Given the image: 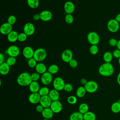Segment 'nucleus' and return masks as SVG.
<instances>
[{"label": "nucleus", "mask_w": 120, "mask_h": 120, "mask_svg": "<svg viewBox=\"0 0 120 120\" xmlns=\"http://www.w3.org/2000/svg\"><path fill=\"white\" fill-rule=\"evenodd\" d=\"M98 71L101 75L109 77L112 75L114 71V68L111 63L105 62L100 66Z\"/></svg>", "instance_id": "obj_1"}, {"label": "nucleus", "mask_w": 120, "mask_h": 120, "mask_svg": "<svg viewBox=\"0 0 120 120\" xmlns=\"http://www.w3.org/2000/svg\"><path fill=\"white\" fill-rule=\"evenodd\" d=\"M17 83L21 86H29L32 82L31 75L28 72H24L21 73L16 79Z\"/></svg>", "instance_id": "obj_2"}, {"label": "nucleus", "mask_w": 120, "mask_h": 120, "mask_svg": "<svg viewBox=\"0 0 120 120\" xmlns=\"http://www.w3.org/2000/svg\"><path fill=\"white\" fill-rule=\"evenodd\" d=\"M47 56L46 51L43 48H38L34 51L33 58L39 62L45 59Z\"/></svg>", "instance_id": "obj_3"}, {"label": "nucleus", "mask_w": 120, "mask_h": 120, "mask_svg": "<svg viewBox=\"0 0 120 120\" xmlns=\"http://www.w3.org/2000/svg\"><path fill=\"white\" fill-rule=\"evenodd\" d=\"M88 41L91 45H97L100 41L99 35L95 31H90L87 36Z\"/></svg>", "instance_id": "obj_4"}, {"label": "nucleus", "mask_w": 120, "mask_h": 120, "mask_svg": "<svg viewBox=\"0 0 120 120\" xmlns=\"http://www.w3.org/2000/svg\"><path fill=\"white\" fill-rule=\"evenodd\" d=\"M107 28L110 32L115 33L120 29V23L115 19H111L107 23Z\"/></svg>", "instance_id": "obj_5"}, {"label": "nucleus", "mask_w": 120, "mask_h": 120, "mask_svg": "<svg viewBox=\"0 0 120 120\" xmlns=\"http://www.w3.org/2000/svg\"><path fill=\"white\" fill-rule=\"evenodd\" d=\"M87 92L93 93L97 91L98 88V83L94 81H88L86 84L84 86Z\"/></svg>", "instance_id": "obj_6"}, {"label": "nucleus", "mask_w": 120, "mask_h": 120, "mask_svg": "<svg viewBox=\"0 0 120 120\" xmlns=\"http://www.w3.org/2000/svg\"><path fill=\"white\" fill-rule=\"evenodd\" d=\"M65 82L63 78L60 77H57L54 79L52 82L53 86L54 89L58 91H61L64 90L65 85Z\"/></svg>", "instance_id": "obj_7"}, {"label": "nucleus", "mask_w": 120, "mask_h": 120, "mask_svg": "<svg viewBox=\"0 0 120 120\" xmlns=\"http://www.w3.org/2000/svg\"><path fill=\"white\" fill-rule=\"evenodd\" d=\"M6 52L9 56L14 57L15 58L17 57L20 53V49L15 45H11L9 46L7 49Z\"/></svg>", "instance_id": "obj_8"}, {"label": "nucleus", "mask_w": 120, "mask_h": 120, "mask_svg": "<svg viewBox=\"0 0 120 120\" xmlns=\"http://www.w3.org/2000/svg\"><path fill=\"white\" fill-rule=\"evenodd\" d=\"M52 75L49 72L46 71L41 75V82L45 85H48L52 83Z\"/></svg>", "instance_id": "obj_9"}, {"label": "nucleus", "mask_w": 120, "mask_h": 120, "mask_svg": "<svg viewBox=\"0 0 120 120\" xmlns=\"http://www.w3.org/2000/svg\"><path fill=\"white\" fill-rule=\"evenodd\" d=\"M73 54L71 50L70 49H65L64 50L61 55V58L63 61L65 63H69V61L73 59Z\"/></svg>", "instance_id": "obj_10"}, {"label": "nucleus", "mask_w": 120, "mask_h": 120, "mask_svg": "<svg viewBox=\"0 0 120 120\" xmlns=\"http://www.w3.org/2000/svg\"><path fill=\"white\" fill-rule=\"evenodd\" d=\"M23 32L28 36L32 35L35 31V27L31 22H27L23 26Z\"/></svg>", "instance_id": "obj_11"}, {"label": "nucleus", "mask_w": 120, "mask_h": 120, "mask_svg": "<svg viewBox=\"0 0 120 120\" xmlns=\"http://www.w3.org/2000/svg\"><path fill=\"white\" fill-rule=\"evenodd\" d=\"M54 113L60 112L62 109V105L59 100L52 101L50 107Z\"/></svg>", "instance_id": "obj_12"}, {"label": "nucleus", "mask_w": 120, "mask_h": 120, "mask_svg": "<svg viewBox=\"0 0 120 120\" xmlns=\"http://www.w3.org/2000/svg\"><path fill=\"white\" fill-rule=\"evenodd\" d=\"M34 53L33 49L30 46H25L22 50V54L24 57L28 60L33 58Z\"/></svg>", "instance_id": "obj_13"}, {"label": "nucleus", "mask_w": 120, "mask_h": 120, "mask_svg": "<svg viewBox=\"0 0 120 120\" xmlns=\"http://www.w3.org/2000/svg\"><path fill=\"white\" fill-rule=\"evenodd\" d=\"M12 30V25L7 22L2 24L0 26V32L2 35H8Z\"/></svg>", "instance_id": "obj_14"}, {"label": "nucleus", "mask_w": 120, "mask_h": 120, "mask_svg": "<svg viewBox=\"0 0 120 120\" xmlns=\"http://www.w3.org/2000/svg\"><path fill=\"white\" fill-rule=\"evenodd\" d=\"M39 14L40 20L44 22H48L52 18V12L48 10H43Z\"/></svg>", "instance_id": "obj_15"}, {"label": "nucleus", "mask_w": 120, "mask_h": 120, "mask_svg": "<svg viewBox=\"0 0 120 120\" xmlns=\"http://www.w3.org/2000/svg\"><path fill=\"white\" fill-rule=\"evenodd\" d=\"M64 9L66 14H72L75 10V6L73 2L71 1H67L64 3Z\"/></svg>", "instance_id": "obj_16"}, {"label": "nucleus", "mask_w": 120, "mask_h": 120, "mask_svg": "<svg viewBox=\"0 0 120 120\" xmlns=\"http://www.w3.org/2000/svg\"><path fill=\"white\" fill-rule=\"evenodd\" d=\"M52 102V101L49 96L47 95L45 96H42L41 97L39 103L45 108L50 107Z\"/></svg>", "instance_id": "obj_17"}, {"label": "nucleus", "mask_w": 120, "mask_h": 120, "mask_svg": "<svg viewBox=\"0 0 120 120\" xmlns=\"http://www.w3.org/2000/svg\"><path fill=\"white\" fill-rule=\"evenodd\" d=\"M41 96L38 93H31L28 97L29 101L32 104H37L39 103Z\"/></svg>", "instance_id": "obj_18"}, {"label": "nucleus", "mask_w": 120, "mask_h": 120, "mask_svg": "<svg viewBox=\"0 0 120 120\" xmlns=\"http://www.w3.org/2000/svg\"><path fill=\"white\" fill-rule=\"evenodd\" d=\"M35 68L36 72L41 75L46 72L47 69L46 65L42 62L38 63Z\"/></svg>", "instance_id": "obj_19"}, {"label": "nucleus", "mask_w": 120, "mask_h": 120, "mask_svg": "<svg viewBox=\"0 0 120 120\" xmlns=\"http://www.w3.org/2000/svg\"><path fill=\"white\" fill-rule=\"evenodd\" d=\"M18 33L15 30L11 31L8 35L7 39L8 41L11 43H14L18 40Z\"/></svg>", "instance_id": "obj_20"}, {"label": "nucleus", "mask_w": 120, "mask_h": 120, "mask_svg": "<svg viewBox=\"0 0 120 120\" xmlns=\"http://www.w3.org/2000/svg\"><path fill=\"white\" fill-rule=\"evenodd\" d=\"M48 96L52 101L59 100L60 98V94L59 91L54 89H52L50 90Z\"/></svg>", "instance_id": "obj_21"}, {"label": "nucleus", "mask_w": 120, "mask_h": 120, "mask_svg": "<svg viewBox=\"0 0 120 120\" xmlns=\"http://www.w3.org/2000/svg\"><path fill=\"white\" fill-rule=\"evenodd\" d=\"M10 67L7 62H4L0 64V73L2 75H7L10 71Z\"/></svg>", "instance_id": "obj_22"}, {"label": "nucleus", "mask_w": 120, "mask_h": 120, "mask_svg": "<svg viewBox=\"0 0 120 120\" xmlns=\"http://www.w3.org/2000/svg\"><path fill=\"white\" fill-rule=\"evenodd\" d=\"M41 114L44 118L49 120L53 117L54 113L51 109L49 107L44 108L43 112H41Z\"/></svg>", "instance_id": "obj_23"}, {"label": "nucleus", "mask_w": 120, "mask_h": 120, "mask_svg": "<svg viewBox=\"0 0 120 120\" xmlns=\"http://www.w3.org/2000/svg\"><path fill=\"white\" fill-rule=\"evenodd\" d=\"M29 90L31 93H38L40 90V86L38 82L32 81L29 86Z\"/></svg>", "instance_id": "obj_24"}, {"label": "nucleus", "mask_w": 120, "mask_h": 120, "mask_svg": "<svg viewBox=\"0 0 120 120\" xmlns=\"http://www.w3.org/2000/svg\"><path fill=\"white\" fill-rule=\"evenodd\" d=\"M69 120H84L83 115L79 112H73L70 115Z\"/></svg>", "instance_id": "obj_25"}, {"label": "nucleus", "mask_w": 120, "mask_h": 120, "mask_svg": "<svg viewBox=\"0 0 120 120\" xmlns=\"http://www.w3.org/2000/svg\"><path fill=\"white\" fill-rule=\"evenodd\" d=\"M113 55L112 52L109 51L105 52L103 55V59L105 62L111 63L113 59Z\"/></svg>", "instance_id": "obj_26"}, {"label": "nucleus", "mask_w": 120, "mask_h": 120, "mask_svg": "<svg viewBox=\"0 0 120 120\" xmlns=\"http://www.w3.org/2000/svg\"><path fill=\"white\" fill-rule=\"evenodd\" d=\"M111 110L114 113H118L120 112V102L116 101L113 103L111 106Z\"/></svg>", "instance_id": "obj_27"}, {"label": "nucleus", "mask_w": 120, "mask_h": 120, "mask_svg": "<svg viewBox=\"0 0 120 120\" xmlns=\"http://www.w3.org/2000/svg\"><path fill=\"white\" fill-rule=\"evenodd\" d=\"M86 92V89L84 86H80L76 90V95L77 97L82 98L85 96Z\"/></svg>", "instance_id": "obj_28"}, {"label": "nucleus", "mask_w": 120, "mask_h": 120, "mask_svg": "<svg viewBox=\"0 0 120 120\" xmlns=\"http://www.w3.org/2000/svg\"><path fill=\"white\" fill-rule=\"evenodd\" d=\"M83 115L84 120H96V114L92 112L88 111Z\"/></svg>", "instance_id": "obj_29"}, {"label": "nucleus", "mask_w": 120, "mask_h": 120, "mask_svg": "<svg viewBox=\"0 0 120 120\" xmlns=\"http://www.w3.org/2000/svg\"><path fill=\"white\" fill-rule=\"evenodd\" d=\"M79 112L82 114H84L89 110V106L87 104L85 103H82L78 107Z\"/></svg>", "instance_id": "obj_30"}, {"label": "nucleus", "mask_w": 120, "mask_h": 120, "mask_svg": "<svg viewBox=\"0 0 120 120\" xmlns=\"http://www.w3.org/2000/svg\"><path fill=\"white\" fill-rule=\"evenodd\" d=\"M27 2L29 7L33 9L37 8L39 5V0H27Z\"/></svg>", "instance_id": "obj_31"}, {"label": "nucleus", "mask_w": 120, "mask_h": 120, "mask_svg": "<svg viewBox=\"0 0 120 120\" xmlns=\"http://www.w3.org/2000/svg\"><path fill=\"white\" fill-rule=\"evenodd\" d=\"M59 67L57 65L52 64L48 67L47 69V71L51 74L54 75L57 73L59 71Z\"/></svg>", "instance_id": "obj_32"}, {"label": "nucleus", "mask_w": 120, "mask_h": 120, "mask_svg": "<svg viewBox=\"0 0 120 120\" xmlns=\"http://www.w3.org/2000/svg\"><path fill=\"white\" fill-rule=\"evenodd\" d=\"M50 90L49 88L46 86L43 87L41 88L38 91V93L40 94V95L42 96H45L48 95L49 93L50 92Z\"/></svg>", "instance_id": "obj_33"}, {"label": "nucleus", "mask_w": 120, "mask_h": 120, "mask_svg": "<svg viewBox=\"0 0 120 120\" xmlns=\"http://www.w3.org/2000/svg\"><path fill=\"white\" fill-rule=\"evenodd\" d=\"M99 51L98 47L97 45H91L89 48V52L92 55H96Z\"/></svg>", "instance_id": "obj_34"}, {"label": "nucleus", "mask_w": 120, "mask_h": 120, "mask_svg": "<svg viewBox=\"0 0 120 120\" xmlns=\"http://www.w3.org/2000/svg\"><path fill=\"white\" fill-rule=\"evenodd\" d=\"M37 62L38 61L33 57L28 60L27 63L29 67L31 68H35V67L36 66L38 63Z\"/></svg>", "instance_id": "obj_35"}, {"label": "nucleus", "mask_w": 120, "mask_h": 120, "mask_svg": "<svg viewBox=\"0 0 120 120\" xmlns=\"http://www.w3.org/2000/svg\"><path fill=\"white\" fill-rule=\"evenodd\" d=\"M74 17L72 14H67L65 17V20L67 23L71 24L74 22Z\"/></svg>", "instance_id": "obj_36"}, {"label": "nucleus", "mask_w": 120, "mask_h": 120, "mask_svg": "<svg viewBox=\"0 0 120 120\" xmlns=\"http://www.w3.org/2000/svg\"><path fill=\"white\" fill-rule=\"evenodd\" d=\"M68 102L70 105H75L77 103V99L75 96H69L67 98Z\"/></svg>", "instance_id": "obj_37"}, {"label": "nucleus", "mask_w": 120, "mask_h": 120, "mask_svg": "<svg viewBox=\"0 0 120 120\" xmlns=\"http://www.w3.org/2000/svg\"><path fill=\"white\" fill-rule=\"evenodd\" d=\"M16 62V60L15 57L9 56V57L7 59L6 62H7V63L9 66H12L15 64Z\"/></svg>", "instance_id": "obj_38"}, {"label": "nucleus", "mask_w": 120, "mask_h": 120, "mask_svg": "<svg viewBox=\"0 0 120 120\" xmlns=\"http://www.w3.org/2000/svg\"><path fill=\"white\" fill-rule=\"evenodd\" d=\"M28 36L24 33V32H22L18 34V40L20 42H23L26 40Z\"/></svg>", "instance_id": "obj_39"}, {"label": "nucleus", "mask_w": 120, "mask_h": 120, "mask_svg": "<svg viewBox=\"0 0 120 120\" xmlns=\"http://www.w3.org/2000/svg\"><path fill=\"white\" fill-rule=\"evenodd\" d=\"M16 21V17L14 15H9L7 19V22L9 23L11 25L14 24Z\"/></svg>", "instance_id": "obj_40"}, {"label": "nucleus", "mask_w": 120, "mask_h": 120, "mask_svg": "<svg viewBox=\"0 0 120 120\" xmlns=\"http://www.w3.org/2000/svg\"><path fill=\"white\" fill-rule=\"evenodd\" d=\"M40 74L37 72H34L32 73L31 75V78L32 81H36L37 82L38 80H39L41 78Z\"/></svg>", "instance_id": "obj_41"}, {"label": "nucleus", "mask_w": 120, "mask_h": 120, "mask_svg": "<svg viewBox=\"0 0 120 120\" xmlns=\"http://www.w3.org/2000/svg\"><path fill=\"white\" fill-rule=\"evenodd\" d=\"M118 40L115 38H111L108 41V44L109 45L112 47H114L117 46Z\"/></svg>", "instance_id": "obj_42"}, {"label": "nucleus", "mask_w": 120, "mask_h": 120, "mask_svg": "<svg viewBox=\"0 0 120 120\" xmlns=\"http://www.w3.org/2000/svg\"><path fill=\"white\" fill-rule=\"evenodd\" d=\"M68 63H69V66L71 68H75L78 66V62H77V61L76 60L74 59H72L69 61V62Z\"/></svg>", "instance_id": "obj_43"}, {"label": "nucleus", "mask_w": 120, "mask_h": 120, "mask_svg": "<svg viewBox=\"0 0 120 120\" xmlns=\"http://www.w3.org/2000/svg\"><path fill=\"white\" fill-rule=\"evenodd\" d=\"M73 86L70 83H66L64 88V90L66 92H71L73 90Z\"/></svg>", "instance_id": "obj_44"}, {"label": "nucleus", "mask_w": 120, "mask_h": 120, "mask_svg": "<svg viewBox=\"0 0 120 120\" xmlns=\"http://www.w3.org/2000/svg\"><path fill=\"white\" fill-rule=\"evenodd\" d=\"M112 53L113 57L118 59L120 58V50L117 48L113 51Z\"/></svg>", "instance_id": "obj_45"}, {"label": "nucleus", "mask_w": 120, "mask_h": 120, "mask_svg": "<svg viewBox=\"0 0 120 120\" xmlns=\"http://www.w3.org/2000/svg\"><path fill=\"white\" fill-rule=\"evenodd\" d=\"M44 108H45L40 104L38 105L36 107V110L38 112H42L43 110L44 109Z\"/></svg>", "instance_id": "obj_46"}, {"label": "nucleus", "mask_w": 120, "mask_h": 120, "mask_svg": "<svg viewBox=\"0 0 120 120\" xmlns=\"http://www.w3.org/2000/svg\"><path fill=\"white\" fill-rule=\"evenodd\" d=\"M33 19L35 21H38L40 19V14H35L33 16Z\"/></svg>", "instance_id": "obj_47"}, {"label": "nucleus", "mask_w": 120, "mask_h": 120, "mask_svg": "<svg viewBox=\"0 0 120 120\" xmlns=\"http://www.w3.org/2000/svg\"><path fill=\"white\" fill-rule=\"evenodd\" d=\"M5 60V57L3 53H0V64L4 62Z\"/></svg>", "instance_id": "obj_48"}, {"label": "nucleus", "mask_w": 120, "mask_h": 120, "mask_svg": "<svg viewBox=\"0 0 120 120\" xmlns=\"http://www.w3.org/2000/svg\"><path fill=\"white\" fill-rule=\"evenodd\" d=\"M87 80L85 79V78H82L81 79V80H80V82H81V83L82 84V85H83L84 86L86 84V83L87 82Z\"/></svg>", "instance_id": "obj_49"}, {"label": "nucleus", "mask_w": 120, "mask_h": 120, "mask_svg": "<svg viewBox=\"0 0 120 120\" xmlns=\"http://www.w3.org/2000/svg\"><path fill=\"white\" fill-rule=\"evenodd\" d=\"M116 81L117 83L120 85V72L118 73L117 76V78H116Z\"/></svg>", "instance_id": "obj_50"}, {"label": "nucleus", "mask_w": 120, "mask_h": 120, "mask_svg": "<svg viewBox=\"0 0 120 120\" xmlns=\"http://www.w3.org/2000/svg\"><path fill=\"white\" fill-rule=\"evenodd\" d=\"M118 22H119V23H120V13L118 14L114 18Z\"/></svg>", "instance_id": "obj_51"}, {"label": "nucleus", "mask_w": 120, "mask_h": 120, "mask_svg": "<svg viewBox=\"0 0 120 120\" xmlns=\"http://www.w3.org/2000/svg\"><path fill=\"white\" fill-rule=\"evenodd\" d=\"M116 47H117V49L120 50V39L118 40V43H117V44Z\"/></svg>", "instance_id": "obj_52"}, {"label": "nucleus", "mask_w": 120, "mask_h": 120, "mask_svg": "<svg viewBox=\"0 0 120 120\" xmlns=\"http://www.w3.org/2000/svg\"><path fill=\"white\" fill-rule=\"evenodd\" d=\"M118 63H119V65L120 66V58L119 59H118Z\"/></svg>", "instance_id": "obj_53"}, {"label": "nucleus", "mask_w": 120, "mask_h": 120, "mask_svg": "<svg viewBox=\"0 0 120 120\" xmlns=\"http://www.w3.org/2000/svg\"><path fill=\"white\" fill-rule=\"evenodd\" d=\"M43 120H49V119H45V118H44V119Z\"/></svg>", "instance_id": "obj_54"}]
</instances>
